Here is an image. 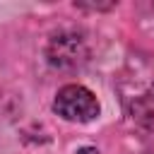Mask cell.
<instances>
[{"label":"cell","mask_w":154,"mask_h":154,"mask_svg":"<svg viewBox=\"0 0 154 154\" xmlns=\"http://www.w3.org/2000/svg\"><path fill=\"white\" fill-rule=\"evenodd\" d=\"M53 111L70 123H89L99 116V101L87 87L67 84L55 94Z\"/></svg>","instance_id":"1"},{"label":"cell","mask_w":154,"mask_h":154,"mask_svg":"<svg viewBox=\"0 0 154 154\" xmlns=\"http://www.w3.org/2000/svg\"><path fill=\"white\" fill-rule=\"evenodd\" d=\"M87 60V46L75 34H58L48 46V63L55 67H77Z\"/></svg>","instance_id":"2"},{"label":"cell","mask_w":154,"mask_h":154,"mask_svg":"<svg viewBox=\"0 0 154 154\" xmlns=\"http://www.w3.org/2000/svg\"><path fill=\"white\" fill-rule=\"evenodd\" d=\"M132 118L147 130L154 135V87L147 89L135 103H132Z\"/></svg>","instance_id":"3"},{"label":"cell","mask_w":154,"mask_h":154,"mask_svg":"<svg viewBox=\"0 0 154 154\" xmlns=\"http://www.w3.org/2000/svg\"><path fill=\"white\" fill-rule=\"evenodd\" d=\"M77 154H99V149L96 147H82V149H77Z\"/></svg>","instance_id":"4"}]
</instances>
